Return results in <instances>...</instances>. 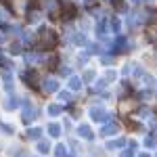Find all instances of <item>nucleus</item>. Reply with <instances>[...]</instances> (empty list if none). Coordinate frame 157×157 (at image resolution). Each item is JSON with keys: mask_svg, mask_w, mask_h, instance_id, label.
Wrapping results in <instances>:
<instances>
[{"mask_svg": "<svg viewBox=\"0 0 157 157\" xmlns=\"http://www.w3.org/2000/svg\"><path fill=\"white\" fill-rule=\"evenodd\" d=\"M40 40H42V44H44L46 48H52V46L57 44V38H55V34H52V32H46V29L40 34Z\"/></svg>", "mask_w": 157, "mask_h": 157, "instance_id": "1", "label": "nucleus"}, {"mask_svg": "<svg viewBox=\"0 0 157 157\" xmlns=\"http://www.w3.org/2000/svg\"><path fill=\"white\" fill-rule=\"evenodd\" d=\"M149 38H151V40L157 38V25H151V27H149Z\"/></svg>", "mask_w": 157, "mask_h": 157, "instance_id": "2", "label": "nucleus"}]
</instances>
